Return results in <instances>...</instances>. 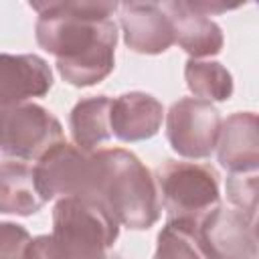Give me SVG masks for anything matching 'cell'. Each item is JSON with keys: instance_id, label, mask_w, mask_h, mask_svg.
Masks as SVG:
<instances>
[{"instance_id": "cell-15", "label": "cell", "mask_w": 259, "mask_h": 259, "mask_svg": "<svg viewBox=\"0 0 259 259\" xmlns=\"http://www.w3.org/2000/svg\"><path fill=\"white\" fill-rule=\"evenodd\" d=\"M111 99L107 95L81 99L71 111V134L75 146L83 152H91L95 146L111 138L109 127Z\"/></svg>"}, {"instance_id": "cell-8", "label": "cell", "mask_w": 259, "mask_h": 259, "mask_svg": "<svg viewBox=\"0 0 259 259\" xmlns=\"http://www.w3.org/2000/svg\"><path fill=\"white\" fill-rule=\"evenodd\" d=\"M196 239L206 259H257L255 223L237 208L219 204L202 219Z\"/></svg>"}, {"instance_id": "cell-19", "label": "cell", "mask_w": 259, "mask_h": 259, "mask_svg": "<svg viewBox=\"0 0 259 259\" xmlns=\"http://www.w3.org/2000/svg\"><path fill=\"white\" fill-rule=\"evenodd\" d=\"M30 235L14 223H0V259H24Z\"/></svg>"}, {"instance_id": "cell-13", "label": "cell", "mask_w": 259, "mask_h": 259, "mask_svg": "<svg viewBox=\"0 0 259 259\" xmlns=\"http://www.w3.org/2000/svg\"><path fill=\"white\" fill-rule=\"evenodd\" d=\"M172 22L174 42H178L194 59L217 55L223 49L221 28L204 14L194 10L190 2H162L160 4Z\"/></svg>"}, {"instance_id": "cell-6", "label": "cell", "mask_w": 259, "mask_h": 259, "mask_svg": "<svg viewBox=\"0 0 259 259\" xmlns=\"http://www.w3.org/2000/svg\"><path fill=\"white\" fill-rule=\"evenodd\" d=\"M63 142L59 119L36 103L0 107V150L18 160H38Z\"/></svg>"}, {"instance_id": "cell-1", "label": "cell", "mask_w": 259, "mask_h": 259, "mask_svg": "<svg viewBox=\"0 0 259 259\" xmlns=\"http://www.w3.org/2000/svg\"><path fill=\"white\" fill-rule=\"evenodd\" d=\"M38 12L36 40L57 57L61 77L75 87L103 81L115 65L117 28L109 18L115 2H32Z\"/></svg>"}, {"instance_id": "cell-2", "label": "cell", "mask_w": 259, "mask_h": 259, "mask_svg": "<svg viewBox=\"0 0 259 259\" xmlns=\"http://www.w3.org/2000/svg\"><path fill=\"white\" fill-rule=\"evenodd\" d=\"M95 200L123 227L150 229L160 219V194L152 172L127 150L103 148L95 152Z\"/></svg>"}, {"instance_id": "cell-16", "label": "cell", "mask_w": 259, "mask_h": 259, "mask_svg": "<svg viewBox=\"0 0 259 259\" xmlns=\"http://www.w3.org/2000/svg\"><path fill=\"white\" fill-rule=\"evenodd\" d=\"M186 85L194 93L196 99L202 101H225L233 93V77L231 73L214 61L190 59L184 69Z\"/></svg>"}, {"instance_id": "cell-18", "label": "cell", "mask_w": 259, "mask_h": 259, "mask_svg": "<svg viewBox=\"0 0 259 259\" xmlns=\"http://www.w3.org/2000/svg\"><path fill=\"white\" fill-rule=\"evenodd\" d=\"M257 192H259L257 172H231L229 174L227 178L229 200L251 223H255V217H257Z\"/></svg>"}, {"instance_id": "cell-14", "label": "cell", "mask_w": 259, "mask_h": 259, "mask_svg": "<svg viewBox=\"0 0 259 259\" xmlns=\"http://www.w3.org/2000/svg\"><path fill=\"white\" fill-rule=\"evenodd\" d=\"M45 200L40 198L34 172L24 162L0 164V212L8 214H34L40 210Z\"/></svg>"}, {"instance_id": "cell-11", "label": "cell", "mask_w": 259, "mask_h": 259, "mask_svg": "<svg viewBox=\"0 0 259 259\" xmlns=\"http://www.w3.org/2000/svg\"><path fill=\"white\" fill-rule=\"evenodd\" d=\"M162 103L148 93H123L111 99L109 127L121 142H138L152 138L162 125Z\"/></svg>"}, {"instance_id": "cell-21", "label": "cell", "mask_w": 259, "mask_h": 259, "mask_svg": "<svg viewBox=\"0 0 259 259\" xmlns=\"http://www.w3.org/2000/svg\"><path fill=\"white\" fill-rule=\"evenodd\" d=\"M190 6H192L194 10H198L200 14H204V16H210V14H217V12H227V10H235V8H239V4L229 6V4H219V2H190Z\"/></svg>"}, {"instance_id": "cell-7", "label": "cell", "mask_w": 259, "mask_h": 259, "mask_svg": "<svg viewBox=\"0 0 259 259\" xmlns=\"http://www.w3.org/2000/svg\"><path fill=\"white\" fill-rule=\"evenodd\" d=\"M221 134L219 111L202 99L182 97L166 115V136L174 152L184 158H206L217 148Z\"/></svg>"}, {"instance_id": "cell-10", "label": "cell", "mask_w": 259, "mask_h": 259, "mask_svg": "<svg viewBox=\"0 0 259 259\" xmlns=\"http://www.w3.org/2000/svg\"><path fill=\"white\" fill-rule=\"evenodd\" d=\"M51 67L38 55L0 53V107L40 97L51 89Z\"/></svg>"}, {"instance_id": "cell-5", "label": "cell", "mask_w": 259, "mask_h": 259, "mask_svg": "<svg viewBox=\"0 0 259 259\" xmlns=\"http://www.w3.org/2000/svg\"><path fill=\"white\" fill-rule=\"evenodd\" d=\"M32 172L36 190L45 202L57 196H83L95 200V152H83L77 146L59 142L38 158V164L32 168Z\"/></svg>"}, {"instance_id": "cell-17", "label": "cell", "mask_w": 259, "mask_h": 259, "mask_svg": "<svg viewBox=\"0 0 259 259\" xmlns=\"http://www.w3.org/2000/svg\"><path fill=\"white\" fill-rule=\"evenodd\" d=\"M154 259H206V257L198 245L196 231L176 223H166V227L158 235V247Z\"/></svg>"}, {"instance_id": "cell-3", "label": "cell", "mask_w": 259, "mask_h": 259, "mask_svg": "<svg viewBox=\"0 0 259 259\" xmlns=\"http://www.w3.org/2000/svg\"><path fill=\"white\" fill-rule=\"evenodd\" d=\"M119 223L109 210L83 196H67L55 204L49 249L53 259H107Z\"/></svg>"}, {"instance_id": "cell-4", "label": "cell", "mask_w": 259, "mask_h": 259, "mask_svg": "<svg viewBox=\"0 0 259 259\" xmlns=\"http://www.w3.org/2000/svg\"><path fill=\"white\" fill-rule=\"evenodd\" d=\"M158 186L168 223L198 231L202 219L219 206V174L208 164L166 160L158 168Z\"/></svg>"}, {"instance_id": "cell-9", "label": "cell", "mask_w": 259, "mask_h": 259, "mask_svg": "<svg viewBox=\"0 0 259 259\" xmlns=\"http://www.w3.org/2000/svg\"><path fill=\"white\" fill-rule=\"evenodd\" d=\"M125 45L144 55H158L174 45L172 22L156 2H123L117 6Z\"/></svg>"}, {"instance_id": "cell-12", "label": "cell", "mask_w": 259, "mask_h": 259, "mask_svg": "<svg viewBox=\"0 0 259 259\" xmlns=\"http://www.w3.org/2000/svg\"><path fill=\"white\" fill-rule=\"evenodd\" d=\"M219 162L231 172H257L259 166V130L253 111H239L221 123Z\"/></svg>"}, {"instance_id": "cell-22", "label": "cell", "mask_w": 259, "mask_h": 259, "mask_svg": "<svg viewBox=\"0 0 259 259\" xmlns=\"http://www.w3.org/2000/svg\"><path fill=\"white\" fill-rule=\"evenodd\" d=\"M107 259H117V257H107Z\"/></svg>"}, {"instance_id": "cell-20", "label": "cell", "mask_w": 259, "mask_h": 259, "mask_svg": "<svg viewBox=\"0 0 259 259\" xmlns=\"http://www.w3.org/2000/svg\"><path fill=\"white\" fill-rule=\"evenodd\" d=\"M24 259H53L51 249H49V235L30 239L26 253H24Z\"/></svg>"}]
</instances>
